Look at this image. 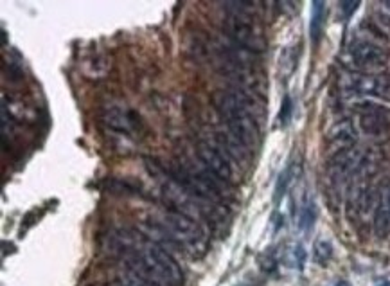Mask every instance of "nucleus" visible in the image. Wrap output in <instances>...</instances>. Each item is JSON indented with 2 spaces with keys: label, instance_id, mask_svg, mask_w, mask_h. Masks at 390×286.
<instances>
[{
  "label": "nucleus",
  "instance_id": "obj_1",
  "mask_svg": "<svg viewBox=\"0 0 390 286\" xmlns=\"http://www.w3.org/2000/svg\"><path fill=\"white\" fill-rule=\"evenodd\" d=\"M153 230L160 236H167L171 245L191 252H202L205 249L207 236L200 221L178 211H166L153 221Z\"/></svg>",
  "mask_w": 390,
  "mask_h": 286
},
{
  "label": "nucleus",
  "instance_id": "obj_2",
  "mask_svg": "<svg viewBox=\"0 0 390 286\" xmlns=\"http://www.w3.org/2000/svg\"><path fill=\"white\" fill-rule=\"evenodd\" d=\"M246 6L248 4H245V2H227V4H223V8L228 9L223 29L228 40L232 42L236 47L254 54L263 51L264 40L263 35L254 26V20H252L250 13L245 11Z\"/></svg>",
  "mask_w": 390,
  "mask_h": 286
},
{
  "label": "nucleus",
  "instance_id": "obj_3",
  "mask_svg": "<svg viewBox=\"0 0 390 286\" xmlns=\"http://www.w3.org/2000/svg\"><path fill=\"white\" fill-rule=\"evenodd\" d=\"M212 105L218 110V114L227 121L236 117V115H252L250 110H252L254 101L243 90H237V88H219V90H216L212 94Z\"/></svg>",
  "mask_w": 390,
  "mask_h": 286
},
{
  "label": "nucleus",
  "instance_id": "obj_4",
  "mask_svg": "<svg viewBox=\"0 0 390 286\" xmlns=\"http://www.w3.org/2000/svg\"><path fill=\"white\" fill-rule=\"evenodd\" d=\"M358 121L367 135H383L390 130V108L380 103L365 101L358 105Z\"/></svg>",
  "mask_w": 390,
  "mask_h": 286
},
{
  "label": "nucleus",
  "instance_id": "obj_5",
  "mask_svg": "<svg viewBox=\"0 0 390 286\" xmlns=\"http://www.w3.org/2000/svg\"><path fill=\"white\" fill-rule=\"evenodd\" d=\"M349 56L351 62L364 71H378L387 63V53L373 42H355L349 47Z\"/></svg>",
  "mask_w": 390,
  "mask_h": 286
},
{
  "label": "nucleus",
  "instance_id": "obj_6",
  "mask_svg": "<svg viewBox=\"0 0 390 286\" xmlns=\"http://www.w3.org/2000/svg\"><path fill=\"white\" fill-rule=\"evenodd\" d=\"M198 159L202 160L203 166H205L212 175L218 176L221 182L232 180L230 159H228L223 151H219L218 148L211 146L209 142H200V144H198Z\"/></svg>",
  "mask_w": 390,
  "mask_h": 286
},
{
  "label": "nucleus",
  "instance_id": "obj_7",
  "mask_svg": "<svg viewBox=\"0 0 390 286\" xmlns=\"http://www.w3.org/2000/svg\"><path fill=\"white\" fill-rule=\"evenodd\" d=\"M227 130L236 137L237 141L241 142L246 148H254L259 142V128L255 123L254 115H236L232 119H227Z\"/></svg>",
  "mask_w": 390,
  "mask_h": 286
},
{
  "label": "nucleus",
  "instance_id": "obj_8",
  "mask_svg": "<svg viewBox=\"0 0 390 286\" xmlns=\"http://www.w3.org/2000/svg\"><path fill=\"white\" fill-rule=\"evenodd\" d=\"M216 141H218L219 151H223L227 157H232L237 162H246L248 160L250 150L246 146H243L241 142L237 141L232 133L228 132H218L216 133Z\"/></svg>",
  "mask_w": 390,
  "mask_h": 286
},
{
  "label": "nucleus",
  "instance_id": "obj_9",
  "mask_svg": "<svg viewBox=\"0 0 390 286\" xmlns=\"http://www.w3.org/2000/svg\"><path fill=\"white\" fill-rule=\"evenodd\" d=\"M356 139V133L353 130L351 121H342V123L334 124V128L329 133V142L338 146V151L353 148V142Z\"/></svg>",
  "mask_w": 390,
  "mask_h": 286
},
{
  "label": "nucleus",
  "instance_id": "obj_10",
  "mask_svg": "<svg viewBox=\"0 0 390 286\" xmlns=\"http://www.w3.org/2000/svg\"><path fill=\"white\" fill-rule=\"evenodd\" d=\"M105 121L110 128L119 130L123 133H132L137 130V119L130 112L119 110V108H112L105 114Z\"/></svg>",
  "mask_w": 390,
  "mask_h": 286
},
{
  "label": "nucleus",
  "instance_id": "obj_11",
  "mask_svg": "<svg viewBox=\"0 0 390 286\" xmlns=\"http://www.w3.org/2000/svg\"><path fill=\"white\" fill-rule=\"evenodd\" d=\"M374 234L380 239H385L390 236V209L385 202H380L374 212Z\"/></svg>",
  "mask_w": 390,
  "mask_h": 286
},
{
  "label": "nucleus",
  "instance_id": "obj_12",
  "mask_svg": "<svg viewBox=\"0 0 390 286\" xmlns=\"http://www.w3.org/2000/svg\"><path fill=\"white\" fill-rule=\"evenodd\" d=\"M325 24V4L324 2H313L312 4V22H310V36L313 44L320 40Z\"/></svg>",
  "mask_w": 390,
  "mask_h": 286
},
{
  "label": "nucleus",
  "instance_id": "obj_13",
  "mask_svg": "<svg viewBox=\"0 0 390 286\" xmlns=\"http://www.w3.org/2000/svg\"><path fill=\"white\" fill-rule=\"evenodd\" d=\"M315 220H316V207L312 200H307V202L303 203L300 212H298V229L307 233V230L315 225Z\"/></svg>",
  "mask_w": 390,
  "mask_h": 286
},
{
  "label": "nucleus",
  "instance_id": "obj_14",
  "mask_svg": "<svg viewBox=\"0 0 390 286\" xmlns=\"http://www.w3.org/2000/svg\"><path fill=\"white\" fill-rule=\"evenodd\" d=\"M333 258V245L329 239H319L313 246V260L319 263L320 267H328L329 261Z\"/></svg>",
  "mask_w": 390,
  "mask_h": 286
},
{
  "label": "nucleus",
  "instance_id": "obj_15",
  "mask_svg": "<svg viewBox=\"0 0 390 286\" xmlns=\"http://www.w3.org/2000/svg\"><path fill=\"white\" fill-rule=\"evenodd\" d=\"M110 286H153V285L146 281V279H142L139 274L124 269L123 272H121V279H119L117 283H114V285H110Z\"/></svg>",
  "mask_w": 390,
  "mask_h": 286
},
{
  "label": "nucleus",
  "instance_id": "obj_16",
  "mask_svg": "<svg viewBox=\"0 0 390 286\" xmlns=\"http://www.w3.org/2000/svg\"><path fill=\"white\" fill-rule=\"evenodd\" d=\"M289 180H291V167H289V169H286V171L282 173L281 176H279V180H277V185H275V202H279V200H281L282 196H285V194H286V191H288Z\"/></svg>",
  "mask_w": 390,
  "mask_h": 286
},
{
  "label": "nucleus",
  "instance_id": "obj_17",
  "mask_svg": "<svg viewBox=\"0 0 390 286\" xmlns=\"http://www.w3.org/2000/svg\"><path fill=\"white\" fill-rule=\"evenodd\" d=\"M110 190H112V193H119V194H137L139 193V190H135V187H132V185L128 184V182H123V180L110 182Z\"/></svg>",
  "mask_w": 390,
  "mask_h": 286
},
{
  "label": "nucleus",
  "instance_id": "obj_18",
  "mask_svg": "<svg viewBox=\"0 0 390 286\" xmlns=\"http://www.w3.org/2000/svg\"><path fill=\"white\" fill-rule=\"evenodd\" d=\"M289 119H291V99H289V97L286 96L285 101H282V106H281V114H279V121H281L282 126H286V124L289 123Z\"/></svg>",
  "mask_w": 390,
  "mask_h": 286
},
{
  "label": "nucleus",
  "instance_id": "obj_19",
  "mask_svg": "<svg viewBox=\"0 0 390 286\" xmlns=\"http://www.w3.org/2000/svg\"><path fill=\"white\" fill-rule=\"evenodd\" d=\"M358 8H359V2H347V0L346 2H340V9H342V13L346 18L353 17V13H355Z\"/></svg>",
  "mask_w": 390,
  "mask_h": 286
},
{
  "label": "nucleus",
  "instance_id": "obj_20",
  "mask_svg": "<svg viewBox=\"0 0 390 286\" xmlns=\"http://www.w3.org/2000/svg\"><path fill=\"white\" fill-rule=\"evenodd\" d=\"M295 261H297V269H304V261H306V251H304L303 245L295 246Z\"/></svg>",
  "mask_w": 390,
  "mask_h": 286
},
{
  "label": "nucleus",
  "instance_id": "obj_21",
  "mask_svg": "<svg viewBox=\"0 0 390 286\" xmlns=\"http://www.w3.org/2000/svg\"><path fill=\"white\" fill-rule=\"evenodd\" d=\"M383 8H387V9H390V2H383Z\"/></svg>",
  "mask_w": 390,
  "mask_h": 286
}]
</instances>
